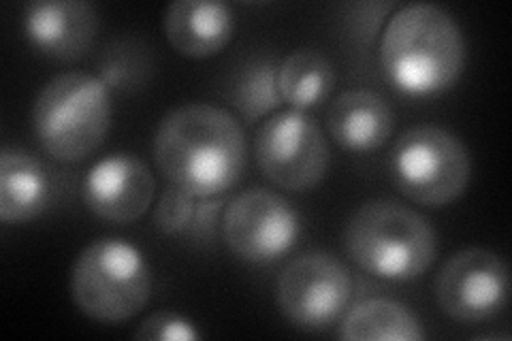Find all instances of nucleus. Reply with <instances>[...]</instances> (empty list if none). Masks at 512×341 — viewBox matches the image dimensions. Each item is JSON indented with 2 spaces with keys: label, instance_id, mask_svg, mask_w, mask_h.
Instances as JSON below:
<instances>
[{
  "label": "nucleus",
  "instance_id": "f257e3e1",
  "mask_svg": "<svg viewBox=\"0 0 512 341\" xmlns=\"http://www.w3.org/2000/svg\"><path fill=\"white\" fill-rule=\"evenodd\" d=\"M156 169L192 197L227 194L246 171L248 141L231 111L186 103L165 113L152 139Z\"/></svg>",
  "mask_w": 512,
  "mask_h": 341
},
{
  "label": "nucleus",
  "instance_id": "f03ea898",
  "mask_svg": "<svg viewBox=\"0 0 512 341\" xmlns=\"http://www.w3.org/2000/svg\"><path fill=\"white\" fill-rule=\"evenodd\" d=\"M378 54L395 90L414 99L451 90L468 56L457 20L431 3L399 7L382 28Z\"/></svg>",
  "mask_w": 512,
  "mask_h": 341
},
{
  "label": "nucleus",
  "instance_id": "7ed1b4c3",
  "mask_svg": "<svg viewBox=\"0 0 512 341\" xmlns=\"http://www.w3.org/2000/svg\"><path fill=\"white\" fill-rule=\"evenodd\" d=\"M344 246L365 273L387 282H410L434 265L438 239L431 222L395 199H370L355 209Z\"/></svg>",
  "mask_w": 512,
  "mask_h": 341
},
{
  "label": "nucleus",
  "instance_id": "20e7f679",
  "mask_svg": "<svg viewBox=\"0 0 512 341\" xmlns=\"http://www.w3.org/2000/svg\"><path fill=\"white\" fill-rule=\"evenodd\" d=\"M114 103L99 75L60 73L32 103L30 122L41 148L60 162H82L101 148L111 128Z\"/></svg>",
  "mask_w": 512,
  "mask_h": 341
},
{
  "label": "nucleus",
  "instance_id": "39448f33",
  "mask_svg": "<svg viewBox=\"0 0 512 341\" xmlns=\"http://www.w3.org/2000/svg\"><path fill=\"white\" fill-rule=\"evenodd\" d=\"M71 295L79 312L92 320H131L152 297V269L133 243L116 237L96 239L77 256Z\"/></svg>",
  "mask_w": 512,
  "mask_h": 341
},
{
  "label": "nucleus",
  "instance_id": "423d86ee",
  "mask_svg": "<svg viewBox=\"0 0 512 341\" xmlns=\"http://www.w3.org/2000/svg\"><path fill=\"white\" fill-rule=\"evenodd\" d=\"M393 186L416 205L440 209L468 190L470 152L455 133L438 124L412 126L389 156Z\"/></svg>",
  "mask_w": 512,
  "mask_h": 341
},
{
  "label": "nucleus",
  "instance_id": "0eeeda50",
  "mask_svg": "<svg viewBox=\"0 0 512 341\" xmlns=\"http://www.w3.org/2000/svg\"><path fill=\"white\" fill-rule=\"evenodd\" d=\"M352 275L329 252H306L288 263L276 284L282 316L295 329L320 333L338 324L352 299Z\"/></svg>",
  "mask_w": 512,
  "mask_h": 341
},
{
  "label": "nucleus",
  "instance_id": "6e6552de",
  "mask_svg": "<svg viewBox=\"0 0 512 341\" xmlns=\"http://www.w3.org/2000/svg\"><path fill=\"white\" fill-rule=\"evenodd\" d=\"M256 165L271 184L291 192L316 188L329 171V143L306 111L286 109L263 122L254 139Z\"/></svg>",
  "mask_w": 512,
  "mask_h": 341
},
{
  "label": "nucleus",
  "instance_id": "1a4fd4ad",
  "mask_svg": "<svg viewBox=\"0 0 512 341\" xmlns=\"http://www.w3.org/2000/svg\"><path fill=\"white\" fill-rule=\"evenodd\" d=\"M301 235L297 209L282 194L254 188L224 205L222 237L229 250L254 265H267L295 248Z\"/></svg>",
  "mask_w": 512,
  "mask_h": 341
},
{
  "label": "nucleus",
  "instance_id": "9d476101",
  "mask_svg": "<svg viewBox=\"0 0 512 341\" xmlns=\"http://www.w3.org/2000/svg\"><path fill=\"white\" fill-rule=\"evenodd\" d=\"M440 310L463 324L498 316L508 303V265L487 248H466L453 254L436 275Z\"/></svg>",
  "mask_w": 512,
  "mask_h": 341
},
{
  "label": "nucleus",
  "instance_id": "9b49d317",
  "mask_svg": "<svg viewBox=\"0 0 512 341\" xmlns=\"http://www.w3.org/2000/svg\"><path fill=\"white\" fill-rule=\"evenodd\" d=\"M156 180L141 158L118 152L96 160L88 169L82 197L94 216L114 224L139 220L154 203Z\"/></svg>",
  "mask_w": 512,
  "mask_h": 341
},
{
  "label": "nucleus",
  "instance_id": "f8f14e48",
  "mask_svg": "<svg viewBox=\"0 0 512 341\" xmlns=\"http://www.w3.org/2000/svg\"><path fill=\"white\" fill-rule=\"evenodd\" d=\"M30 45L54 60L84 58L99 35V13L86 0H37L24 11Z\"/></svg>",
  "mask_w": 512,
  "mask_h": 341
},
{
  "label": "nucleus",
  "instance_id": "ddd939ff",
  "mask_svg": "<svg viewBox=\"0 0 512 341\" xmlns=\"http://www.w3.org/2000/svg\"><path fill=\"white\" fill-rule=\"evenodd\" d=\"M165 37L186 58L218 56L233 39L235 15L216 0H175L165 11Z\"/></svg>",
  "mask_w": 512,
  "mask_h": 341
},
{
  "label": "nucleus",
  "instance_id": "4468645a",
  "mask_svg": "<svg viewBox=\"0 0 512 341\" xmlns=\"http://www.w3.org/2000/svg\"><path fill=\"white\" fill-rule=\"evenodd\" d=\"M329 135L348 152L380 150L393 135L395 113L382 94L352 88L335 99L327 113Z\"/></svg>",
  "mask_w": 512,
  "mask_h": 341
},
{
  "label": "nucleus",
  "instance_id": "2eb2a0df",
  "mask_svg": "<svg viewBox=\"0 0 512 341\" xmlns=\"http://www.w3.org/2000/svg\"><path fill=\"white\" fill-rule=\"evenodd\" d=\"M54 177L43 162L22 148L0 152V220L24 224L52 207Z\"/></svg>",
  "mask_w": 512,
  "mask_h": 341
},
{
  "label": "nucleus",
  "instance_id": "dca6fc26",
  "mask_svg": "<svg viewBox=\"0 0 512 341\" xmlns=\"http://www.w3.org/2000/svg\"><path fill=\"white\" fill-rule=\"evenodd\" d=\"M338 337L348 341H421L423 324L395 299L374 297L359 301L340 318Z\"/></svg>",
  "mask_w": 512,
  "mask_h": 341
},
{
  "label": "nucleus",
  "instance_id": "f3484780",
  "mask_svg": "<svg viewBox=\"0 0 512 341\" xmlns=\"http://www.w3.org/2000/svg\"><path fill=\"white\" fill-rule=\"evenodd\" d=\"M338 73L333 62L312 47H301L288 54L278 67L282 101L297 111H308L329 99Z\"/></svg>",
  "mask_w": 512,
  "mask_h": 341
},
{
  "label": "nucleus",
  "instance_id": "a211bd4d",
  "mask_svg": "<svg viewBox=\"0 0 512 341\" xmlns=\"http://www.w3.org/2000/svg\"><path fill=\"white\" fill-rule=\"evenodd\" d=\"M276 60L254 58L244 64L231 84L229 101L248 124L269 116L271 111L282 107V94L278 86Z\"/></svg>",
  "mask_w": 512,
  "mask_h": 341
},
{
  "label": "nucleus",
  "instance_id": "6ab92c4d",
  "mask_svg": "<svg viewBox=\"0 0 512 341\" xmlns=\"http://www.w3.org/2000/svg\"><path fill=\"white\" fill-rule=\"evenodd\" d=\"M148 58L137 45L128 43H116L105 52L101 67H99V79L114 92L135 90L143 84V79L148 75Z\"/></svg>",
  "mask_w": 512,
  "mask_h": 341
},
{
  "label": "nucleus",
  "instance_id": "aec40b11",
  "mask_svg": "<svg viewBox=\"0 0 512 341\" xmlns=\"http://www.w3.org/2000/svg\"><path fill=\"white\" fill-rule=\"evenodd\" d=\"M195 207L197 197L169 184L154 207V226L163 235H184L192 224Z\"/></svg>",
  "mask_w": 512,
  "mask_h": 341
},
{
  "label": "nucleus",
  "instance_id": "412c9836",
  "mask_svg": "<svg viewBox=\"0 0 512 341\" xmlns=\"http://www.w3.org/2000/svg\"><path fill=\"white\" fill-rule=\"evenodd\" d=\"M139 341H197L201 333L188 318L175 312H154L135 331Z\"/></svg>",
  "mask_w": 512,
  "mask_h": 341
},
{
  "label": "nucleus",
  "instance_id": "4be33fe9",
  "mask_svg": "<svg viewBox=\"0 0 512 341\" xmlns=\"http://www.w3.org/2000/svg\"><path fill=\"white\" fill-rule=\"evenodd\" d=\"M224 203V194H218V197H203L197 199L195 207V216H192V224L186 235L197 241H207L212 239L216 226H218V216L222 211Z\"/></svg>",
  "mask_w": 512,
  "mask_h": 341
}]
</instances>
